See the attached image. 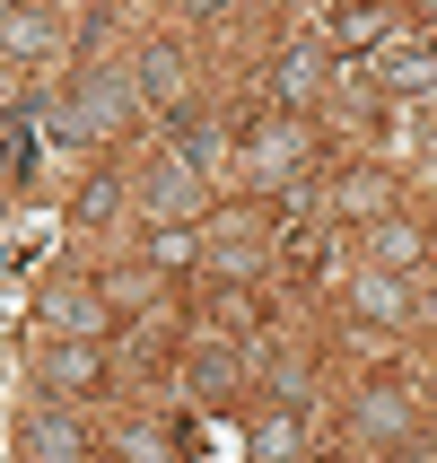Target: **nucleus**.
I'll list each match as a JSON object with an SVG mask.
<instances>
[{"label": "nucleus", "instance_id": "4468645a", "mask_svg": "<svg viewBox=\"0 0 437 463\" xmlns=\"http://www.w3.org/2000/svg\"><path fill=\"white\" fill-rule=\"evenodd\" d=\"M367 438H403V402H394V393L367 402Z\"/></svg>", "mask_w": 437, "mask_h": 463}, {"label": "nucleus", "instance_id": "2eb2a0df", "mask_svg": "<svg viewBox=\"0 0 437 463\" xmlns=\"http://www.w3.org/2000/svg\"><path fill=\"white\" fill-rule=\"evenodd\" d=\"M262 455H298V420H271L262 429Z\"/></svg>", "mask_w": 437, "mask_h": 463}, {"label": "nucleus", "instance_id": "f3484780", "mask_svg": "<svg viewBox=\"0 0 437 463\" xmlns=\"http://www.w3.org/2000/svg\"><path fill=\"white\" fill-rule=\"evenodd\" d=\"M219 385H236V359H219V350H210V359H202V393H219Z\"/></svg>", "mask_w": 437, "mask_h": 463}, {"label": "nucleus", "instance_id": "9d476101", "mask_svg": "<svg viewBox=\"0 0 437 463\" xmlns=\"http://www.w3.org/2000/svg\"><path fill=\"white\" fill-rule=\"evenodd\" d=\"M403 262H420V228H376V271H403Z\"/></svg>", "mask_w": 437, "mask_h": 463}, {"label": "nucleus", "instance_id": "ddd939ff", "mask_svg": "<svg viewBox=\"0 0 437 463\" xmlns=\"http://www.w3.org/2000/svg\"><path fill=\"white\" fill-rule=\"evenodd\" d=\"M35 455H44V463H71L79 455V429H71V420H35Z\"/></svg>", "mask_w": 437, "mask_h": 463}, {"label": "nucleus", "instance_id": "dca6fc26", "mask_svg": "<svg viewBox=\"0 0 437 463\" xmlns=\"http://www.w3.org/2000/svg\"><path fill=\"white\" fill-rule=\"evenodd\" d=\"M341 35H350V44H367V35H385V18H376V9H350V18H341Z\"/></svg>", "mask_w": 437, "mask_h": 463}, {"label": "nucleus", "instance_id": "1a4fd4ad", "mask_svg": "<svg viewBox=\"0 0 437 463\" xmlns=\"http://www.w3.org/2000/svg\"><path fill=\"white\" fill-rule=\"evenodd\" d=\"M350 298H359V315H403V280H394V271H376V262L359 271V288H350Z\"/></svg>", "mask_w": 437, "mask_h": 463}, {"label": "nucleus", "instance_id": "f8f14e48", "mask_svg": "<svg viewBox=\"0 0 437 463\" xmlns=\"http://www.w3.org/2000/svg\"><path fill=\"white\" fill-rule=\"evenodd\" d=\"M52 385H97V350H79V341H71V350H52Z\"/></svg>", "mask_w": 437, "mask_h": 463}, {"label": "nucleus", "instance_id": "f257e3e1", "mask_svg": "<svg viewBox=\"0 0 437 463\" xmlns=\"http://www.w3.org/2000/svg\"><path fill=\"white\" fill-rule=\"evenodd\" d=\"M131 105H140L131 71H123V61H105V71H88V79H71V88H62L52 123H62V140H97V131L131 123Z\"/></svg>", "mask_w": 437, "mask_h": 463}, {"label": "nucleus", "instance_id": "423d86ee", "mask_svg": "<svg viewBox=\"0 0 437 463\" xmlns=\"http://www.w3.org/2000/svg\"><path fill=\"white\" fill-rule=\"evenodd\" d=\"M131 88H140V105H176V97H184V71H176V52H140Z\"/></svg>", "mask_w": 437, "mask_h": 463}, {"label": "nucleus", "instance_id": "7ed1b4c3", "mask_svg": "<svg viewBox=\"0 0 437 463\" xmlns=\"http://www.w3.org/2000/svg\"><path fill=\"white\" fill-rule=\"evenodd\" d=\"M324 79H333V61H324L315 44H298V52H280L271 88H280V105H315V97H324Z\"/></svg>", "mask_w": 437, "mask_h": 463}, {"label": "nucleus", "instance_id": "0eeeda50", "mask_svg": "<svg viewBox=\"0 0 437 463\" xmlns=\"http://www.w3.org/2000/svg\"><path fill=\"white\" fill-rule=\"evenodd\" d=\"M176 157L184 166H193V175H219V166H228V140H219V123H184V140H176Z\"/></svg>", "mask_w": 437, "mask_h": 463}, {"label": "nucleus", "instance_id": "20e7f679", "mask_svg": "<svg viewBox=\"0 0 437 463\" xmlns=\"http://www.w3.org/2000/svg\"><path fill=\"white\" fill-rule=\"evenodd\" d=\"M44 315L62 324V333L97 341V324H105V298H97V288H79V280H62V288H44Z\"/></svg>", "mask_w": 437, "mask_h": 463}, {"label": "nucleus", "instance_id": "39448f33", "mask_svg": "<svg viewBox=\"0 0 437 463\" xmlns=\"http://www.w3.org/2000/svg\"><path fill=\"white\" fill-rule=\"evenodd\" d=\"M376 79H385V88H403V97L437 88V44H403V52H385V61H376Z\"/></svg>", "mask_w": 437, "mask_h": 463}, {"label": "nucleus", "instance_id": "6e6552de", "mask_svg": "<svg viewBox=\"0 0 437 463\" xmlns=\"http://www.w3.org/2000/svg\"><path fill=\"white\" fill-rule=\"evenodd\" d=\"M0 52H26V61H35V52H52V26L35 18V9H26V18L9 9V18H0Z\"/></svg>", "mask_w": 437, "mask_h": 463}, {"label": "nucleus", "instance_id": "9b49d317", "mask_svg": "<svg viewBox=\"0 0 437 463\" xmlns=\"http://www.w3.org/2000/svg\"><path fill=\"white\" fill-rule=\"evenodd\" d=\"M298 149H307V131H271V140L254 149V175H289V166H298Z\"/></svg>", "mask_w": 437, "mask_h": 463}, {"label": "nucleus", "instance_id": "f03ea898", "mask_svg": "<svg viewBox=\"0 0 437 463\" xmlns=\"http://www.w3.org/2000/svg\"><path fill=\"white\" fill-rule=\"evenodd\" d=\"M202 193L210 184L184 166V157H157L149 175H140V210H149L157 228H184V219H202Z\"/></svg>", "mask_w": 437, "mask_h": 463}, {"label": "nucleus", "instance_id": "a211bd4d", "mask_svg": "<svg viewBox=\"0 0 437 463\" xmlns=\"http://www.w3.org/2000/svg\"><path fill=\"white\" fill-rule=\"evenodd\" d=\"M0 18H9V0H0Z\"/></svg>", "mask_w": 437, "mask_h": 463}]
</instances>
